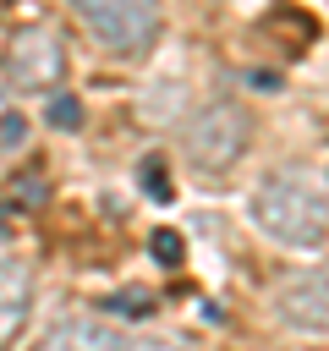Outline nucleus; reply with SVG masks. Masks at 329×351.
I'll return each instance as SVG.
<instances>
[{
	"label": "nucleus",
	"instance_id": "obj_14",
	"mask_svg": "<svg viewBox=\"0 0 329 351\" xmlns=\"http://www.w3.org/2000/svg\"><path fill=\"white\" fill-rule=\"evenodd\" d=\"M247 82L263 88V93H274V88H280V71H247Z\"/></svg>",
	"mask_w": 329,
	"mask_h": 351
},
{
	"label": "nucleus",
	"instance_id": "obj_7",
	"mask_svg": "<svg viewBox=\"0 0 329 351\" xmlns=\"http://www.w3.org/2000/svg\"><path fill=\"white\" fill-rule=\"evenodd\" d=\"M33 313V269L22 258H0V351L27 329Z\"/></svg>",
	"mask_w": 329,
	"mask_h": 351
},
{
	"label": "nucleus",
	"instance_id": "obj_4",
	"mask_svg": "<svg viewBox=\"0 0 329 351\" xmlns=\"http://www.w3.org/2000/svg\"><path fill=\"white\" fill-rule=\"evenodd\" d=\"M38 351H192V340H175V335H126V329H110L99 318H60Z\"/></svg>",
	"mask_w": 329,
	"mask_h": 351
},
{
	"label": "nucleus",
	"instance_id": "obj_2",
	"mask_svg": "<svg viewBox=\"0 0 329 351\" xmlns=\"http://www.w3.org/2000/svg\"><path fill=\"white\" fill-rule=\"evenodd\" d=\"M247 148H252V115L236 99H208L181 126V154L203 181H219L225 170H236V159Z\"/></svg>",
	"mask_w": 329,
	"mask_h": 351
},
{
	"label": "nucleus",
	"instance_id": "obj_1",
	"mask_svg": "<svg viewBox=\"0 0 329 351\" xmlns=\"http://www.w3.org/2000/svg\"><path fill=\"white\" fill-rule=\"evenodd\" d=\"M252 214L285 247H324L329 241V186L302 165H285V170L263 176V186L252 197Z\"/></svg>",
	"mask_w": 329,
	"mask_h": 351
},
{
	"label": "nucleus",
	"instance_id": "obj_5",
	"mask_svg": "<svg viewBox=\"0 0 329 351\" xmlns=\"http://www.w3.org/2000/svg\"><path fill=\"white\" fill-rule=\"evenodd\" d=\"M5 77L16 93H55L66 77V49L49 27H22L5 55Z\"/></svg>",
	"mask_w": 329,
	"mask_h": 351
},
{
	"label": "nucleus",
	"instance_id": "obj_3",
	"mask_svg": "<svg viewBox=\"0 0 329 351\" xmlns=\"http://www.w3.org/2000/svg\"><path fill=\"white\" fill-rule=\"evenodd\" d=\"M77 16H82V27H88L110 55H121V60L148 55V49L159 44V27H164L159 0H77Z\"/></svg>",
	"mask_w": 329,
	"mask_h": 351
},
{
	"label": "nucleus",
	"instance_id": "obj_8",
	"mask_svg": "<svg viewBox=\"0 0 329 351\" xmlns=\"http://www.w3.org/2000/svg\"><path fill=\"white\" fill-rule=\"evenodd\" d=\"M44 197H49L44 170H16V176H5V186H0V219H5V214H44Z\"/></svg>",
	"mask_w": 329,
	"mask_h": 351
},
{
	"label": "nucleus",
	"instance_id": "obj_9",
	"mask_svg": "<svg viewBox=\"0 0 329 351\" xmlns=\"http://www.w3.org/2000/svg\"><path fill=\"white\" fill-rule=\"evenodd\" d=\"M44 121H49L55 132H77V126H82V104H77V93L55 88V93L44 99Z\"/></svg>",
	"mask_w": 329,
	"mask_h": 351
},
{
	"label": "nucleus",
	"instance_id": "obj_6",
	"mask_svg": "<svg viewBox=\"0 0 329 351\" xmlns=\"http://www.w3.org/2000/svg\"><path fill=\"white\" fill-rule=\"evenodd\" d=\"M274 307L302 335H329V269H302L274 291Z\"/></svg>",
	"mask_w": 329,
	"mask_h": 351
},
{
	"label": "nucleus",
	"instance_id": "obj_11",
	"mask_svg": "<svg viewBox=\"0 0 329 351\" xmlns=\"http://www.w3.org/2000/svg\"><path fill=\"white\" fill-rule=\"evenodd\" d=\"M143 192H148L154 203H170V197H175V186H170V176H164V159H159V154H148V159H143Z\"/></svg>",
	"mask_w": 329,
	"mask_h": 351
},
{
	"label": "nucleus",
	"instance_id": "obj_12",
	"mask_svg": "<svg viewBox=\"0 0 329 351\" xmlns=\"http://www.w3.org/2000/svg\"><path fill=\"white\" fill-rule=\"evenodd\" d=\"M148 252H154V263H164V269H175V263L186 258V241H181V236H175V230L164 225V230H154V236H148Z\"/></svg>",
	"mask_w": 329,
	"mask_h": 351
},
{
	"label": "nucleus",
	"instance_id": "obj_10",
	"mask_svg": "<svg viewBox=\"0 0 329 351\" xmlns=\"http://www.w3.org/2000/svg\"><path fill=\"white\" fill-rule=\"evenodd\" d=\"M104 307H110L115 318H148V313H154V291H143V285H126V291H115Z\"/></svg>",
	"mask_w": 329,
	"mask_h": 351
},
{
	"label": "nucleus",
	"instance_id": "obj_13",
	"mask_svg": "<svg viewBox=\"0 0 329 351\" xmlns=\"http://www.w3.org/2000/svg\"><path fill=\"white\" fill-rule=\"evenodd\" d=\"M22 143H27V115L5 110L0 115V148H22Z\"/></svg>",
	"mask_w": 329,
	"mask_h": 351
}]
</instances>
